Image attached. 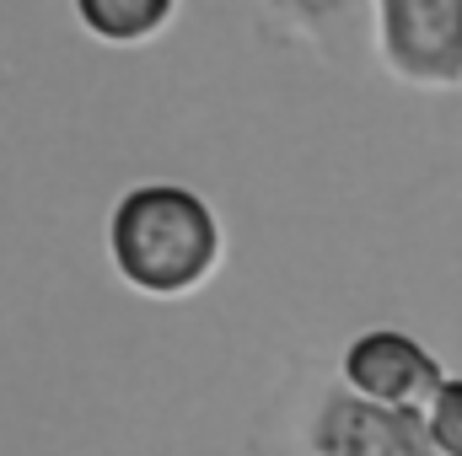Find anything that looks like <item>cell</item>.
<instances>
[{
  "mask_svg": "<svg viewBox=\"0 0 462 456\" xmlns=\"http://www.w3.org/2000/svg\"><path fill=\"white\" fill-rule=\"evenodd\" d=\"M108 258L129 290L178 301L221 269V221L183 183H140L108 215Z\"/></svg>",
  "mask_w": 462,
  "mask_h": 456,
  "instance_id": "cell-1",
  "label": "cell"
},
{
  "mask_svg": "<svg viewBox=\"0 0 462 456\" xmlns=\"http://www.w3.org/2000/svg\"><path fill=\"white\" fill-rule=\"evenodd\" d=\"M345 392L376 408H398V414H425L430 397L447 387L441 360L420 339H409L403 328H371L345 349Z\"/></svg>",
  "mask_w": 462,
  "mask_h": 456,
  "instance_id": "cell-2",
  "label": "cell"
},
{
  "mask_svg": "<svg viewBox=\"0 0 462 456\" xmlns=\"http://www.w3.org/2000/svg\"><path fill=\"white\" fill-rule=\"evenodd\" d=\"M376 22L393 76L414 87H462V0H387Z\"/></svg>",
  "mask_w": 462,
  "mask_h": 456,
  "instance_id": "cell-3",
  "label": "cell"
},
{
  "mask_svg": "<svg viewBox=\"0 0 462 456\" xmlns=\"http://www.w3.org/2000/svg\"><path fill=\"white\" fill-rule=\"evenodd\" d=\"M318 456H441L425 414H398V408H376L360 397H328L318 430H312Z\"/></svg>",
  "mask_w": 462,
  "mask_h": 456,
  "instance_id": "cell-4",
  "label": "cell"
},
{
  "mask_svg": "<svg viewBox=\"0 0 462 456\" xmlns=\"http://www.w3.org/2000/svg\"><path fill=\"white\" fill-rule=\"evenodd\" d=\"M76 16L103 43H145L178 16V5L172 0H81Z\"/></svg>",
  "mask_w": 462,
  "mask_h": 456,
  "instance_id": "cell-5",
  "label": "cell"
},
{
  "mask_svg": "<svg viewBox=\"0 0 462 456\" xmlns=\"http://www.w3.org/2000/svg\"><path fill=\"white\" fill-rule=\"evenodd\" d=\"M425 430L441 456H462V376H447V387L425 408Z\"/></svg>",
  "mask_w": 462,
  "mask_h": 456,
  "instance_id": "cell-6",
  "label": "cell"
}]
</instances>
